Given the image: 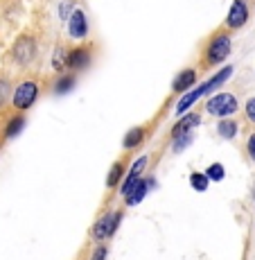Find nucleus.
Instances as JSON below:
<instances>
[{
  "instance_id": "obj_1",
  "label": "nucleus",
  "mask_w": 255,
  "mask_h": 260,
  "mask_svg": "<svg viewBox=\"0 0 255 260\" xmlns=\"http://www.w3.org/2000/svg\"><path fill=\"white\" fill-rule=\"evenodd\" d=\"M120 222H122V213H120V211L104 213L102 217L95 222V226H93V238H95V240H106V238H111L113 233H116V229L120 226Z\"/></svg>"
},
{
  "instance_id": "obj_2",
  "label": "nucleus",
  "mask_w": 255,
  "mask_h": 260,
  "mask_svg": "<svg viewBox=\"0 0 255 260\" xmlns=\"http://www.w3.org/2000/svg\"><path fill=\"white\" fill-rule=\"evenodd\" d=\"M237 111V100L231 93H219L214 98H210L208 102V113L210 116H217V118H226L233 116Z\"/></svg>"
},
{
  "instance_id": "obj_3",
  "label": "nucleus",
  "mask_w": 255,
  "mask_h": 260,
  "mask_svg": "<svg viewBox=\"0 0 255 260\" xmlns=\"http://www.w3.org/2000/svg\"><path fill=\"white\" fill-rule=\"evenodd\" d=\"M228 54H231V37L219 34V37H214L212 41H210V46H208V61L210 63H222Z\"/></svg>"
},
{
  "instance_id": "obj_4",
  "label": "nucleus",
  "mask_w": 255,
  "mask_h": 260,
  "mask_svg": "<svg viewBox=\"0 0 255 260\" xmlns=\"http://www.w3.org/2000/svg\"><path fill=\"white\" fill-rule=\"evenodd\" d=\"M39 95V86L34 82H23L21 86L14 93V107L16 109H29L34 102H37Z\"/></svg>"
},
{
  "instance_id": "obj_5",
  "label": "nucleus",
  "mask_w": 255,
  "mask_h": 260,
  "mask_svg": "<svg viewBox=\"0 0 255 260\" xmlns=\"http://www.w3.org/2000/svg\"><path fill=\"white\" fill-rule=\"evenodd\" d=\"M147 168V156H140L136 163H133V168H131V172L127 174V179H124V183H122V188H120V192H122V197L127 199L129 194L133 192V188L138 186L142 179H140V174H142V170Z\"/></svg>"
},
{
  "instance_id": "obj_6",
  "label": "nucleus",
  "mask_w": 255,
  "mask_h": 260,
  "mask_svg": "<svg viewBox=\"0 0 255 260\" xmlns=\"http://www.w3.org/2000/svg\"><path fill=\"white\" fill-rule=\"evenodd\" d=\"M248 21V7L244 0H235V3L231 5V12H228V18H226V25L233 29L242 27L244 23Z\"/></svg>"
},
{
  "instance_id": "obj_7",
  "label": "nucleus",
  "mask_w": 255,
  "mask_h": 260,
  "mask_svg": "<svg viewBox=\"0 0 255 260\" xmlns=\"http://www.w3.org/2000/svg\"><path fill=\"white\" fill-rule=\"evenodd\" d=\"M88 32V25H86V16H84L82 9H75L72 16H70V37L72 39H84Z\"/></svg>"
},
{
  "instance_id": "obj_8",
  "label": "nucleus",
  "mask_w": 255,
  "mask_h": 260,
  "mask_svg": "<svg viewBox=\"0 0 255 260\" xmlns=\"http://www.w3.org/2000/svg\"><path fill=\"white\" fill-rule=\"evenodd\" d=\"M208 91H210L208 82H206V84H203V86H199V88H194V91H190V93L186 95V98H181V102H178V104H176V113H178V116H181V113H186V111H188V109H190V107H192V104H194V102H197V100H199V98H201V95H206Z\"/></svg>"
},
{
  "instance_id": "obj_9",
  "label": "nucleus",
  "mask_w": 255,
  "mask_h": 260,
  "mask_svg": "<svg viewBox=\"0 0 255 260\" xmlns=\"http://www.w3.org/2000/svg\"><path fill=\"white\" fill-rule=\"evenodd\" d=\"M88 61H91V54H88V50H84V48H77L68 54V68H75V71L88 66Z\"/></svg>"
},
{
  "instance_id": "obj_10",
  "label": "nucleus",
  "mask_w": 255,
  "mask_h": 260,
  "mask_svg": "<svg viewBox=\"0 0 255 260\" xmlns=\"http://www.w3.org/2000/svg\"><path fill=\"white\" fill-rule=\"evenodd\" d=\"M199 116H194V113H190V116L186 118H181L176 124H174V129H172V134H174V138H178V136H183V134H190V129L192 127H197L199 124Z\"/></svg>"
},
{
  "instance_id": "obj_11",
  "label": "nucleus",
  "mask_w": 255,
  "mask_h": 260,
  "mask_svg": "<svg viewBox=\"0 0 255 260\" xmlns=\"http://www.w3.org/2000/svg\"><path fill=\"white\" fill-rule=\"evenodd\" d=\"M14 54H16L18 61H29L34 54V41L32 39H21V41L16 43V48H14Z\"/></svg>"
},
{
  "instance_id": "obj_12",
  "label": "nucleus",
  "mask_w": 255,
  "mask_h": 260,
  "mask_svg": "<svg viewBox=\"0 0 255 260\" xmlns=\"http://www.w3.org/2000/svg\"><path fill=\"white\" fill-rule=\"evenodd\" d=\"M194 82H197V73H194V71H183L176 79H174L172 88H174V91H188Z\"/></svg>"
},
{
  "instance_id": "obj_13",
  "label": "nucleus",
  "mask_w": 255,
  "mask_h": 260,
  "mask_svg": "<svg viewBox=\"0 0 255 260\" xmlns=\"http://www.w3.org/2000/svg\"><path fill=\"white\" fill-rule=\"evenodd\" d=\"M149 183L152 181H140L136 188H133V192L127 197V204L129 206H136V204H140L144 199V194H147V190H149Z\"/></svg>"
},
{
  "instance_id": "obj_14",
  "label": "nucleus",
  "mask_w": 255,
  "mask_h": 260,
  "mask_svg": "<svg viewBox=\"0 0 255 260\" xmlns=\"http://www.w3.org/2000/svg\"><path fill=\"white\" fill-rule=\"evenodd\" d=\"M208 183H210V179L206 177V172H194V174H190V186H192L194 190H199V192H206V190H208Z\"/></svg>"
},
{
  "instance_id": "obj_15",
  "label": "nucleus",
  "mask_w": 255,
  "mask_h": 260,
  "mask_svg": "<svg viewBox=\"0 0 255 260\" xmlns=\"http://www.w3.org/2000/svg\"><path fill=\"white\" fill-rule=\"evenodd\" d=\"M142 138H144V129H140V127L131 129V132H129L127 136H124V147H127V149L136 147V145L142 143Z\"/></svg>"
},
{
  "instance_id": "obj_16",
  "label": "nucleus",
  "mask_w": 255,
  "mask_h": 260,
  "mask_svg": "<svg viewBox=\"0 0 255 260\" xmlns=\"http://www.w3.org/2000/svg\"><path fill=\"white\" fill-rule=\"evenodd\" d=\"M219 136L222 138H235V134H237V124H235V120H222L217 127Z\"/></svg>"
},
{
  "instance_id": "obj_17",
  "label": "nucleus",
  "mask_w": 255,
  "mask_h": 260,
  "mask_svg": "<svg viewBox=\"0 0 255 260\" xmlns=\"http://www.w3.org/2000/svg\"><path fill=\"white\" fill-rule=\"evenodd\" d=\"M206 177L210 181H222L224 177H226V170H224L222 163H212L208 170H206Z\"/></svg>"
},
{
  "instance_id": "obj_18",
  "label": "nucleus",
  "mask_w": 255,
  "mask_h": 260,
  "mask_svg": "<svg viewBox=\"0 0 255 260\" xmlns=\"http://www.w3.org/2000/svg\"><path fill=\"white\" fill-rule=\"evenodd\" d=\"M25 127V118L21 116H16V118H12V122H9V127H7V138H14L16 134H21V129Z\"/></svg>"
},
{
  "instance_id": "obj_19",
  "label": "nucleus",
  "mask_w": 255,
  "mask_h": 260,
  "mask_svg": "<svg viewBox=\"0 0 255 260\" xmlns=\"http://www.w3.org/2000/svg\"><path fill=\"white\" fill-rule=\"evenodd\" d=\"M122 163H116V166L111 168V172H108V177H106V186L108 188H113V186H118V181H120V177H122Z\"/></svg>"
},
{
  "instance_id": "obj_20",
  "label": "nucleus",
  "mask_w": 255,
  "mask_h": 260,
  "mask_svg": "<svg viewBox=\"0 0 255 260\" xmlns=\"http://www.w3.org/2000/svg\"><path fill=\"white\" fill-rule=\"evenodd\" d=\"M72 86H75V79L72 77H61V79H59V84L54 86V91H57V93H68Z\"/></svg>"
},
{
  "instance_id": "obj_21",
  "label": "nucleus",
  "mask_w": 255,
  "mask_h": 260,
  "mask_svg": "<svg viewBox=\"0 0 255 260\" xmlns=\"http://www.w3.org/2000/svg\"><path fill=\"white\" fill-rule=\"evenodd\" d=\"M190 143H192V134H183V136H178L176 141H174V152H181V149H186Z\"/></svg>"
},
{
  "instance_id": "obj_22",
  "label": "nucleus",
  "mask_w": 255,
  "mask_h": 260,
  "mask_svg": "<svg viewBox=\"0 0 255 260\" xmlns=\"http://www.w3.org/2000/svg\"><path fill=\"white\" fill-rule=\"evenodd\" d=\"M52 63H54V68H57V71H61L63 66H68V61H63V50H59L57 57L52 59Z\"/></svg>"
},
{
  "instance_id": "obj_23",
  "label": "nucleus",
  "mask_w": 255,
  "mask_h": 260,
  "mask_svg": "<svg viewBox=\"0 0 255 260\" xmlns=\"http://www.w3.org/2000/svg\"><path fill=\"white\" fill-rule=\"evenodd\" d=\"M106 253H108V249H106V247H97V249H95V253H93V258H91V260H104V258H106Z\"/></svg>"
},
{
  "instance_id": "obj_24",
  "label": "nucleus",
  "mask_w": 255,
  "mask_h": 260,
  "mask_svg": "<svg viewBox=\"0 0 255 260\" xmlns=\"http://www.w3.org/2000/svg\"><path fill=\"white\" fill-rule=\"evenodd\" d=\"M246 116L255 122V98H251V100L246 102Z\"/></svg>"
},
{
  "instance_id": "obj_25",
  "label": "nucleus",
  "mask_w": 255,
  "mask_h": 260,
  "mask_svg": "<svg viewBox=\"0 0 255 260\" xmlns=\"http://www.w3.org/2000/svg\"><path fill=\"white\" fill-rule=\"evenodd\" d=\"M248 154H251V158L255 161V134L248 138Z\"/></svg>"
},
{
  "instance_id": "obj_26",
  "label": "nucleus",
  "mask_w": 255,
  "mask_h": 260,
  "mask_svg": "<svg viewBox=\"0 0 255 260\" xmlns=\"http://www.w3.org/2000/svg\"><path fill=\"white\" fill-rule=\"evenodd\" d=\"M7 98V84L0 82V104H3V100Z\"/></svg>"
}]
</instances>
